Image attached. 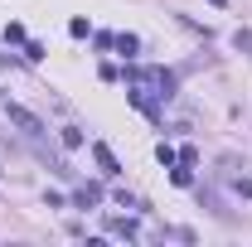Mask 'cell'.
Wrapping results in <instances>:
<instances>
[{"mask_svg": "<svg viewBox=\"0 0 252 247\" xmlns=\"http://www.w3.org/2000/svg\"><path fill=\"white\" fill-rule=\"evenodd\" d=\"M68 34L73 39H88V20H68Z\"/></svg>", "mask_w": 252, "mask_h": 247, "instance_id": "cell-9", "label": "cell"}, {"mask_svg": "<svg viewBox=\"0 0 252 247\" xmlns=\"http://www.w3.org/2000/svg\"><path fill=\"white\" fill-rule=\"evenodd\" d=\"M5 112H10V122L20 126V131H25V136H44V122H39V117H34V112H25V107H20V102H5Z\"/></svg>", "mask_w": 252, "mask_h": 247, "instance_id": "cell-1", "label": "cell"}, {"mask_svg": "<svg viewBox=\"0 0 252 247\" xmlns=\"http://www.w3.org/2000/svg\"><path fill=\"white\" fill-rule=\"evenodd\" d=\"M93 160H97V170H102V175H122V165H117V155L107 151L102 141H97V146H93Z\"/></svg>", "mask_w": 252, "mask_h": 247, "instance_id": "cell-3", "label": "cell"}, {"mask_svg": "<svg viewBox=\"0 0 252 247\" xmlns=\"http://www.w3.org/2000/svg\"><path fill=\"white\" fill-rule=\"evenodd\" d=\"M233 189H238L243 199H252V180H248V175H243V180H233Z\"/></svg>", "mask_w": 252, "mask_h": 247, "instance_id": "cell-10", "label": "cell"}, {"mask_svg": "<svg viewBox=\"0 0 252 247\" xmlns=\"http://www.w3.org/2000/svg\"><path fill=\"white\" fill-rule=\"evenodd\" d=\"M170 180H175V185H180V189H189V185H194V165H180V170H175Z\"/></svg>", "mask_w": 252, "mask_h": 247, "instance_id": "cell-6", "label": "cell"}, {"mask_svg": "<svg viewBox=\"0 0 252 247\" xmlns=\"http://www.w3.org/2000/svg\"><path fill=\"white\" fill-rule=\"evenodd\" d=\"M63 146L78 151V146H83V131H78V126H63Z\"/></svg>", "mask_w": 252, "mask_h": 247, "instance_id": "cell-8", "label": "cell"}, {"mask_svg": "<svg viewBox=\"0 0 252 247\" xmlns=\"http://www.w3.org/2000/svg\"><path fill=\"white\" fill-rule=\"evenodd\" d=\"M233 44H238V49H252V34H248V30H238V34H233Z\"/></svg>", "mask_w": 252, "mask_h": 247, "instance_id": "cell-11", "label": "cell"}, {"mask_svg": "<svg viewBox=\"0 0 252 247\" xmlns=\"http://www.w3.org/2000/svg\"><path fill=\"white\" fill-rule=\"evenodd\" d=\"M107 228H112V233H117V238H126V243H131V238H136V223H131V218H112V223H107Z\"/></svg>", "mask_w": 252, "mask_h": 247, "instance_id": "cell-5", "label": "cell"}, {"mask_svg": "<svg viewBox=\"0 0 252 247\" xmlns=\"http://www.w3.org/2000/svg\"><path fill=\"white\" fill-rule=\"evenodd\" d=\"M136 49H141V39H136V34H117V54L136 59Z\"/></svg>", "mask_w": 252, "mask_h": 247, "instance_id": "cell-4", "label": "cell"}, {"mask_svg": "<svg viewBox=\"0 0 252 247\" xmlns=\"http://www.w3.org/2000/svg\"><path fill=\"white\" fill-rule=\"evenodd\" d=\"M102 204V185H78L73 189V209H97Z\"/></svg>", "mask_w": 252, "mask_h": 247, "instance_id": "cell-2", "label": "cell"}, {"mask_svg": "<svg viewBox=\"0 0 252 247\" xmlns=\"http://www.w3.org/2000/svg\"><path fill=\"white\" fill-rule=\"evenodd\" d=\"M156 160H160V165H175V160H180V151H175V146H165V141H160V146H156Z\"/></svg>", "mask_w": 252, "mask_h": 247, "instance_id": "cell-7", "label": "cell"}]
</instances>
